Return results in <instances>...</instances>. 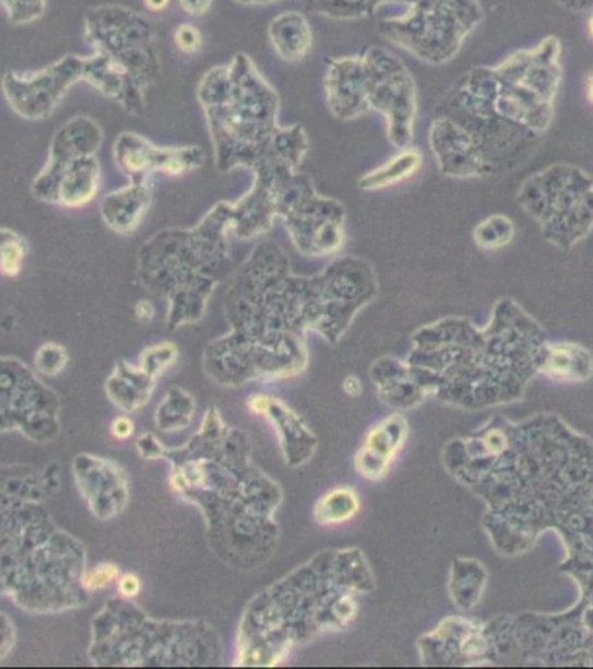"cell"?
Returning a JSON list of instances; mask_svg holds the SVG:
<instances>
[{
    "mask_svg": "<svg viewBox=\"0 0 593 669\" xmlns=\"http://www.w3.org/2000/svg\"><path fill=\"white\" fill-rule=\"evenodd\" d=\"M262 418L270 421L276 430L283 456L290 467H303L304 462L312 458L318 441L315 433L292 411L290 407L271 397L270 407Z\"/></svg>",
    "mask_w": 593,
    "mask_h": 669,
    "instance_id": "14",
    "label": "cell"
},
{
    "mask_svg": "<svg viewBox=\"0 0 593 669\" xmlns=\"http://www.w3.org/2000/svg\"><path fill=\"white\" fill-rule=\"evenodd\" d=\"M118 574H120V571H118L115 564L97 565L93 571L85 572L84 576H82V585H84V588L91 589V591L105 589L106 586L117 579Z\"/></svg>",
    "mask_w": 593,
    "mask_h": 669,
    "instance_id": "27",
    "label": "cell"
},
{
    "mask_svg": "<svg viewBox=\"0 0 593 669\" xmlns=\"http://www.w3.org/2000/svg\"><path fill=\"white\" fill-rule=\"evenodd\" d=\"M150 206H152V187L147 179H131L126 187L103 197L99 212L103 223L111 232L129 235L140 228Z\"/></svg>",
    "mask_w": 593,
    "mask_h": 669,
    "instance_id": "13",
    "label": "cell"
},
{
    "mask_svg": "<svg viewBox=\"0 0 593 669\" xmlns=\"http://www.w3.org/2000/svg\"><path fill=\"white\" fill-rule=\"evenodd\" d=\"M9 20L16 25L35 22L43 16L46 0H0Z\"/></svg>",
    "mask_w": 593,
    "mask_h": 669,
    "instance_id": "24",
    "label": "cell"
},
{
    "mask_svg": "<svg viewBox=\"0 0 593 669\" xmlns=\"http://www.w3.org/2000/svg\"><path fill=\"white\" fill-rule=\"evenodd\" d=\"M424 164V157L417 149H406L395 155L391 161L386 162L382 167L365 174L359 179V188L361 190H383V188L394 187L400 183L412 178L413 174H417Z\"/></svg>",
    "mask_w": 593,
    "mask_h": 669,
    "instance_id": "18",
    "label": "cell"
},
{
    "mask_svg": "<svg viewBox=\"0 0 593 669\" xmlns=\"http://www.w3.org/2000/svg\"><path fill=\"white\" fill-rule=\"evenodd\" d=\"M200 98L211 122L212 140L221 169L250 164L257 171L297 167L308 150L300 128L278 131V98L247 56H236L232 67L206 73Z\"/></svg>",
    "mask_w": 593,
    "mask_h": 669,
    "instance_id": "3",
    "label": "cell"
},
{
    "mask_svg": "<svg viewBox=\"0 0 593 669\" xmlns=\"http://www.w3.org/2000/svg\"><path fill=\"white\" fill-rule=\"evenodd\" d=\"M379 399L394 409H413L424 400L425 391L417 379L413 377L406 362L395 361V359H382L375 362L371 368Z\"/></svg>",
    "mask_w": 593,
    "mask_h": 669,
    "instance_id": "15",
    "label": "cell"
},
{
    "mask_svg": "<svg viewBox=\"0 0 593 669\" xmlns=\"http://www.w3.org/2000/svg\"><path fill=\"white\" fill-rule=\"evenodd\" d=\"M586 96L593 103V73L589 77V82H586Z\"/></svg>",
    "mask_w": 593,
    "mask_h": 669,
    "instance_id": "37",
    "label": "cell"
},
{
    "mask_svg": "<svg viewBox=\"0 0 593 669\" xmlns=\"http://www.w3.org/2000/svg\"><path fill=\"white\" fill-rule=\"evenodd\" d=\"M111 435L117 438V441H127V438H131L134 435V423H132L129 418L122 415V418H117V420L111 423Z\"/></svg>",
    "mask_w": 593,
    "mask_h": 669,
    "instance_id": "31",
    "label": "cell"
},
{
    "mask_svg": "<svg viewBox=\"0 0 593 669\" xmlns=\"http://www.w3.org/2000/svg\"><path fill=\"white\" fill-rule=\"evenodd\" d=\"M179 359V350L176 344L165 341V343L155 344L144 350L140 356V368L147 374V376L161 377L167 368L173 367Z\"/></svg>",
    "mask_w": 593,
    "mask_h": 669,
    "instance_id": "22",
    "label": "cell"
},
{
    "mask_svg": "<svg viewBox=\"0 0 593 669\" xmlns=\"http://www.w3.org/2000/svg\"><path fill=\"white\" fill-rule=\"evenodd\" d=\"M114 161L118 169L131 179H147L153 173H190L203 164L200 149H158L134 132H122L115 140Z\"/></svg>",
    "mask_w": 593,
    "mask_h": 669,
    "instance_id": "11",
    "label": "cell"
},
{
    "mask_svg": "<svg viewBox=\"0 0 593 669\" xmlns=\"http://www.w3.org/2000/svg\"><path fill=\"white\" fill-rule=\"evenodd\" d=\"M327 93L337 117H358L373 106L388 117L392 143L403 146L412 140L415 85L408 70L386 49L333 61L327 75Z\"/></svg>",
    "mask_w": 593,
    "mask_h": 669,
    "instance_id": "6",
    "label": "cell"
},
{
    "mask_svg": "<svg viewBox=\"0 0 593 669\" xmlns=\"http://www.w3.org/2000/svg\"><path fill=\"white\" fill-rule=\"evenodd\" d=\"M408 438V421L401 414L388 415L368 432L365 444L354 458V468L363 479L382 480Z\"/></svg>",
    "mask_w": 593,
    "mask_h": 669,
    "instance_id": "12",
    "label": "cell"
},
{
    "mask_svg": "<svg viewBox=\"0 0 593 669\" xmlns=\"http://www.w3.org/2000/svg\"><path fill=\"white\" fill-rule=\"evenodd\" d=\"M134 314L135 318H138L140 322L150 324L152 322L153 318H155V306H153L152 303L146 302V300H143V302L135 305Z\"/></svg>",
    "mask_w": 593,
    "mask_h": 669,
    "instance_id": "33",
    "label": "cell"
},
{
    "mask_svg": "<svg viewBox=\"0 0 593 669\" xmlns=\"http://www.w3.org/2000/svg\"><path fill=\"white\" fill-rule=\"evenodd\" d=\"M560 2L569 5V8H589V5H593V0H560Z\"/></svg>",
    "mask_w": 593,
    "mask_h": 669,
    "instance_id": "36",
    "label": "cell"
},
{
    "mask_svg": "<svg viewBox=\"0 0 593 669\" xmlns=\"http://www.w3.org/2000/svg\"><path fill=\"white\" fill-rule=\"evenodd\" d=\"M212 4L214 0H179L182 11L191 16H203L211 11Z\"/></svg>",
    "mask_w": 593,
    "mask_h": 669,
    "instance_id": "30",
    "label": "cell"
},
{
    "mask_svg": "<svg viewBox=\"0 0 593 669\" xmlns=\"http://www.w3.org/2000/svg\"><path fill=\"white\" fill-rule=\"evenodd\" d=\"M271 397L265 394H256L247 400V407H249V411L256 415H264L265 411H268V407H270Z\"/></svg>",
    "mask_w": 593,
    "mask_h": 669,
    "instance_id": "32",
    "label": "cell"
},
{
    "mask_svg": "<svg viewBox=\"0 0 593 669\" xmlns=\"http://www.w3.org/2000/svg\"><path fill=\"white\" fill-rule=\"evenodd\" d=\"M174 44L182 55H194L202 47V32L190 23H182L174 32Z\"/></svg>",
    "mask_w": 593,
    "mask_h": 669,
    "instance_id": "26",
    "label": "cell"
},
{
    "mask_svg": "<svg viewBox=\"0 0 593 669\" xmlns=\"http://www.w3.org/2000/svg\"><path fill=\"white\" fill-rule=\"evenodd\" d=\"M138 450H140L141 458L147 459V461L165 458L167 453H169L164 442L158 441L152 433L141 436L140 441H138Z\"/></svg>",
    "mask_w": 593,
    "mask_h": 669,
    "instance_id": "28",
    "label": "cell"
},
{
    "mask_svg": "<svg viewBox=\"0 0 593 669\" xmlns=\"http://www.w3.org/2000/svg\"><path fill=\"white\" fill-rule=\"evenodd\" d=\"M35 362H37V367L40 368L44 374L55 376L59 371H63L68 362V355L63 347H59V344L55 343H47L38 350Z\"/></svg>",
    "mask_w": 593,
    "mask_h": 669,
    "instance_id": "25",
    "label": "cell"
},
{
    "mask_svg": "<svg viewBox=\"0 0 593 669\" xmlns=\"http://www.w3.org/2000/svg\"><path fill=\"white\" fill-rule=\"evenodd\" d=\"M28 242L16 230L0 226V275L16 279L25 267Z\"/></svg>",
    "mask_w": 593,
    "mask_h": 669,
    "instance_id": "21",
    "label": "cell"
},
{
    "mask_svg": "<svg viewBox=\"0 0 593 669\" xmlns=\"http://www.w3.org/2000/svg\"><path fill=\"white\" fill-rule=\"evenodd\" d=\"M85 58L67 55L40 70H9L2 77V94L9 108L25 120L38 122L55 114L73 85L84 82Z\"/></svg>",
    "mask_w": 593,
    "mask_h": 669,
    "instance_id": "9",
    "label": "cell"
},
{
    "mask_svg": "<svg viewBox=\"0 0 593 669\" xmlns=\"http://www.w3.org/2000/svg\"><path fill=\"white\" fill-rule=\"evenodd\" d=\"M118 594L123 598H135L141 594V579L135 574H123L118 579Z\"/></svg>",
    "mask_w": 593,
    "mask_h": 669,
    "instance_id": "29",
    "label": "cell"
},
{
    "mask_svg": "<svg viewBox=\"0 0 593 669\" xmlns=\"http://www.w3.org/2000/svg\"><path fill=\"white\" fill-rule=\"evenodd\" d=\"M170 0H144L147 11L152 13H162L165 9L169 8Z\"/></svg>",
    "mask_w": 593,
    "mask_h": 669,
    "instance_id": "35",
    "label": "cell"
},
{
    "mask_svg": "<svg viewBox=\"0 0 593 669\" xmlns=\"http://www.w3.org/2000/svg\"><path fill=\"white\" fill-rule=\"evenodd\" d=\"M84 82L105 98L140 114L144 91L161 70L155 35L140 14L123 8L99 9L87 20Z\"/></svg>",
    "mask_w": 593,
    "mask_h": 669,
    "instance_id": "5",
    "label": "cell"
},
{
    "mask_svg": "<svg viewBox=\"0 0 593 669\" xmlns=\"http://www.w3.org/2000/svg\"><path fill=\"white\" fill-rule=\"evenodd\" d=\"M194 411L193 397L181 388H174L156 409V426L162 432H182L193 421Z\"/></svg>",
    "mask_w": 593,
    "mask_h": 669,
    "instance_id": "19",
    "label": "cell"
},
{
    "mask_svg": "<svg viewBox=\"0 0 593 669\" xmlns=\"http://www.w3.org/2000/svg\"><path fill=\"white\" fill-rule=\"evenodd\" d=\"M102 188V164L96 155L79 159L47 157L32 181V196L63 209H81L96 199Z\"/></svg>",
    "mask_w": 593,
    "mask_h": 669,
    "instance_id": "10",
    "label": "cell"
},
{
    "mask_svg": "<svg viewBox=\"0 0 593 669\" xmlns=\"http://www.w3.org/2000/svg\"><path fill=\"white\" fill-rule=\"evenodd\" d=\"M586 28H589L590 37L593 38V14L592 16H590L589 25H586Z\"/></svg>",
    "mask_w": 593,
    "mask_h": 669,
    "instance_id": "39",
    "label": "cell"
},
{
    "mask_svg": "<svg viewBox=\"0 0 593 669\" xmlns=\"http://www.w3.org/2000/svg\"><path fill=\"white\" fill-rule=\"evenodd\" d=\"M388 2H404L412 5L415 0H306L316 13L327 14L337 20H358L371 16L377 8Z\"/></svg>",
    "mask_w": 593,
    "mask_h": 669,
    "instance_id": "20",
    "label": "cell"
},
{
    "mask_svg": "<svg viewBox=\"0 0 593 669\" xmlns=\"http://www.w3.org/2000/svg\"><path fill=\"white\" fill-rule=\"evenodd\" d=\"M270 40L274 51L286 61H299L312 47V28L300 13L278 14L270 25Z\"/></svg>",
    "mask_w": 593,
    "mask_h": 669,
    "instance_id": "16",
    "label": "cell"
},
{
    "mask_svg": "<svg viewBox=\"0 0 593 669\" xmlns=\"http://www.w3.org/2000/svg\"><path fill=\"white\" fill-rule=\"evenodd\" d=\"M250 454L249 435L209 409L197 435L165 456L174 468L170 489L203 513L215 555L247 571L273 555L278 542L273 515L283 500L278 483L253 467Z\"/></svg>",
    "mask_w": 593,
    "mask_h": 669,
    "instance_id": "1",
    "label": "cell"
},
{
    "mask_svg": "<svg viewBox=\"0 0 593 669\" xmlns=\"http://www.w3.org/2000/svg\"><path fill=\"white\" fill-rule=\"evenodd\" d=\"M512 237V223L503 216H493L483 221L474 232L477 246L484 247V249H498V247L507 246Z\"/></svg>",
    "mask_w": 593,
    "mask_h": 669,
    "instance_id": "23",
    "label": "cell"
},
{
    "mask_svg": "<svg viewBox=\"0 0 593 669\" xmlns=\"http://www.w3.org/2000/svg\"><path fill=\"white\" fill-rule=\"evenodd\" d=\"M227 228H233L232 206L220 203L202 226L182 237L185 255L179 256L167 232L155 235L141 247V279L156 293L161 291L169 296L170 327L202 318L212 289L226 271L223 263Z\"/></svg>",
    "mask_w": 593,
    "mask_h": 669,
    "instance_id": "4",
    "label": "cell"
},
{
    "mask_svg": "<svg viewBox=\"0 0 593 669\" xmlns=\"http://www.w3.org/2000/svg\"><path fill=\"white\" fill-rule=\"evenodd\" d=\"M342 388H344L345 395H349V397H359L363 394V383L358 376H347L342 383Z\"/></svg>",
    "mask_w": 593,
    "mask_h": 669,
    "instance_id": "34",
    "label": "cell"
},
{
    "mask_svg": "<svg viewBox=\"0 0 593 669\" xmlns=\"http://www.w3.org/2000/svg\"><path fill=\"white\" fill-rule=\"evenodd\" d=\"M283 179L276 212L285 216L286 228L294 238L295 247L304 255L337 253L344 244V209L341 203L312 196L309 183L300 185L297 178L292 179V187L283 193Z\"/></svg>",
    "mask_w": 593,
    "mask_h": 669,
    "instance_id": "8",
    "label": "cell"
},
{
    "mask_svg": "<svg viewBox=\"0 0 593 669\" xmlns=\"http://www.w3.org/2000/svg\"><path fill=\"white\" fill-rule=\"evenodd\" d=\"M241 4H268V2H273V0H238Z\"/></svg>",
    "mask_w": 593,
    "mask_h": 669,
    "instance_id": "38",
    "label": "cell"
},
{
    "mask_svg": "<svg viewBox=\"0 0 593 669\" xmlns=\"http://www.w3.org/2000/svg\"><path fill=\"white\" fill-rule=\"evenodd\" d=\"M373 588L361 551H321L253 598L241 619L236 665L276 666L295 645L349 627L358 615L356 597Z\"/></svg>",
    "mask_w": 593,
    "mask_h": 669,
    "instance_id": "2",
    "label": "cell"
},
{
    "mask_svg": "<svg viewBox=\"0 0 593 669\" xmlns=\"http://www.w3.org/2000/svg\"><path fill=\"white\" fill-rule=\"evenodd\" d=\"M359 509H361V500L358 492L349 485H341L324 492L323 496L316 501L312 517L320 526L335 527L353 520Z\"/></svg>",
    "mask_w": 593,
    "mask_h": 669,
    "instance_id": "17",
    "label": "cell"
},
{
    "mask_svg": "<svg viewBox=\"0 0 593 669\" xmlns=\"http://www.w3.org/2000/svg\"><path fill=\"white\" fill-rule=\"evenodd\" d=\"M479 20L477 0H415L404 16L382 22L380 32L413 55L439 61Z\"/></svg>",
    "mask_w": 593,
    "mask_h": 669,
    "instance_id": "7",
    "label": "cell"
}]
</instances>
